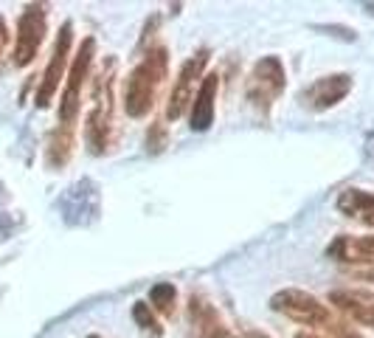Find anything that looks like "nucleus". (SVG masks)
Masks as SVG:
<instances>
[{
	"label": "nucleus",
	"instance_id": "4be33fe9",
	"mask_svg": "<svg viewBox=\"0 0 374 338\" xmlns=\"http://www.w3.org/2000/svg\"><path fill=\"white\" fill-rule=\"evenodd\" d=\"M293 338H327V335H315V332H295Z\"/></svg>",
	"mask_w": 374,
	"mask_h": 338
},
{
	"label": "nucleus",
	"instance_id": "5701e85b",
	"mask_svg": "<svg viewBox=\"0 0 374 338\" xmlns=\"http://www.w3.org/2000/svg\"><path fill=\"white\" fill-rule=\"evenodd\" d=\"M251 338H270V335H265V332H251Z\"/></svg>",
	"mask_w": 374,
	"mask_h": 338
},
{
	"label": "nucleus",
	"instance_id": "423d86ee",
	"mask_svg": "<svg viewBox=\"0 0 374 338\" xmlns=\"http://www.w3.org/2000/svg\"><path fill=\"white\" fill-rule=\"evenodd\" d=\"M205 65H208V51H205V48H200L197 54H192V56L180 65L178 79H175V88H172L169 102H166V118H169V121L183 118L186 110L192 107L194 93H197L194 88H200V82H203Z\"/></svg>",
	"mask_w": 374,
	"mask_h": 338
},
{
	"label": "nucleus",
	"instance_id": "7ed1b4c3",
	"mask_svg": "<svg viewBox=\"0 0 374 338\" xmlns=\"http://www.w3.org/2000/svg\"><path fill=\"white\" fill-rule=\"evenodd\" d=\"M284 88H287L284 62L270 54V56H262L254 65V71L248 77V85H245V96L259 113H267L273 107V102L284 93Z\"/></svg>",
	"mask_w": 374,
	"mask_h": 338
},
{
	"label": "nucleus",
	"instance_id": "dca6fc26",
	"mask_svg": "<svg viewBox=\"0 0 374 338\" xmlns=\"http://www.w3.org/2000/svg\"><path fill=\"white\" fill-rule=\"evenodd\" d=\"M149 302H153V307L164 316H169L175 310V302H178V291L172 282H158L153 285V291H149Z\"/></svg>",
	"mask_w": 374,
	"mask_h": 338
},
{
	"label": "nucleus",
	"instance_id": "6e6552de",
	"mask_svg": "<svg viewBox=\"0 0 374 338\" xmlns=\"http://www.w3.org/2000/svg\"><path fill=\"white\" fill-rule=\"evenodd\" d=\"M352 91V77L349 74H329V77H318L313 85L302 88L298 93V105L307 110H329L338 102H343Z\"/></svg>",
	"mask_w": 374,
	"mask_h": 338
},
{
	"label": "nucleus",
	"instance_id": "412c9836",
	"mask_svg": "<svg viewBox=\"0 0 374 338\" xmlns=\"http://www.w3.org/2000/svg\"><path fill=\"white\" fill-rule=\"evenodd\" d=\"M6 34H9V31H6V23L0 20V51H3V45H6Z\"/></svg>",
	"mask_w": 374,
	"mask_h": 338
},
{
	"label": "nucleus",
	"instance_id": "6ab92c4d",
	"mask_svg": "<svg viewBox=\"0 0 374 338\" xmlns=\"http://www.w3.org/2000/svg\"><path fill=\"white\" fill-rule=\"evenodd\" d=\"M363 155H366V164L374 169V124L371 130L366 132V144H363Z\"/></svg>",
	"mask_w": 374,
	"mask_h": 338
},
{
	"label": "nucleus",
	"instance_id": "f3484780",
	"mask_svg": "<svg viewBox=\"0 0 374 338\" xmlns=\"http://www.w3.org/2000/svg\"><path fill=\"white\" fill-rule=\"evenodd\" d=\"M132 318H135V324H138L141 330H149L153 335H161V324H158L153 307H149L146 302H135V305H132Z\"/></svg>",
	"mask_w": 374,
	"mask_h": 338
},
{
	"label": "nucleus",
	"instance_id": "4468645a",
	"mask_svg": "<svg viewBox=\"0 0 374 338\" xmlns=\"http://www.w3.org/2000/svg\"><path fill=\"white\" fill-rule=\"evenodd\" d=\"M338 212L366 229H374V192L366 189H343L338 194Z\"/></svg>",
	"mask_w": 374,
	"mask_h": 338
},
{
	"label": "nucleus",
	"instance_id": "1a4fd4ad",
	"mask_svg": "<svg viewBox=\"0 0 374 338\" xmlns=\"http://www.w3.org/2000/svg\"><path fill=\"white\" fill-rule=\"evenodd\" d=\"M42 37H45V6L40 3H31L20 23H17V43H15V65H29L40 45H42Z\"/></svg>",
	"mask_w": 374,
	"mask_h": 338
},
{
	"label": "nucleus",
	"instance_id": "aec40b11",
	"mask_svg": "<svg viewBox=\"0 0 374 338\" xmlns=\"http://www.w3.org/2000/svg\"><path fill=\"white\" fill-rule=\"evenodd\" d=\"M352 277H354V279H363V282H374V265L352 268Z\"/></svg>",
	"mask_w": 374,
	"mask_h": 338
},
{
	"label": "nucleus",
	"instance_id": "a211bd4d",
	"mask_svg": "<svg viewBox=\"0 0 374 338\" xmlns=\"http://www.w3.org/2000/svg\"><path fill=\"white\" fill-rule=\"evenodd\" d=\"M164 147H166V124L155 121L146 132V150L149 153H161Z\"/></svg>",
	"mask_w": 374,
	"mask_h": 338
},
{
	"label": "nucleus",
	"instance_id": "b1692460",
	"mask_svg": "<svg viewBox=\"0 0 374 338\" xmlns=\"http://www.w3.org/2000/svg\"><path fill=\"white\" fill-rule=\"evenodd\" d=\"M91 338H99V335H91Z\"/></svg>",
	"mask_w": 374,
	"mask_h": 338
},
{
	"label": "nucleus",
	"instance_id": "f8f14e48",
	"mask_svg": "<svg viewBox=\"0 0 374 338\" xmlns=\"http://www.w3.org/2000/svg\"><path fill=\"white\" fill-rule=\"evenodd\" d=\"M189 318H192V324H194L200 338H240L226 321H222L217 307L208 299H203V296L192 293V299H189Z\"/></svg>",
	"mask_w": 374,
	"mask_h": 338
},
{
	"label": "nucleus",
	"instance_id": "20e7f679",
	"mask_svg": "<svg viewBox=\"0 0 374 338\" xmlns=\"http://www.w3.org/2000/svg\"><path fill=\"white\" fill-rule=\"evenodd\" d=\"M270 307L276 313L287 316L290 321H298V324H304V327H321L324 330L335 318L332 307H327L321 299H315L307 291H298V288H284V291L273 293Z\"/></svg>",
	"mask_w": 374,
	"mask_h": 338
},
{
	"label": "nucleus",
	"instance_id": "0eeeda50",
	"mask_svg": "<svg viewBox=\"0 0 374 338\" xmlns=\"http://www.w3.org/2000/svg\"><path fill=\"white\" fill-rule=\"evenodd\" d=\"M70 43H73V26L62 23L59 37H56L54 51H51V59H48V68H45L42 85L37 91V107H48L54 93L59 91V82H62V77L68 71V59H70Z\"/></svg>",
	"mask_w": 374,
	"mask_h": 338
},
{
	"label": "nucleus",
	"instance_id": "39448f33",
	"mask_svg": "<svg viewBox=\"0 0 374 338\" xmlns=\"http://www.w3.org/2000/svg\"><path fill=\"white\" fill-rule=\"evenodd\" d=\"M93 56H96V40L88 37L79 48V54L73 56L70 68H68V85H65V93H62V102H59V124L62 127H73L79 116V107H82V85L91 74V65H93Z\"/></svg>",
	"mask_w": 374,
	"mask_h": 338
},
{
	"label": "nucleus",
	"instance_id": "f257e3e1",
	"mask_svg": "<svg viewBox=\"0 0 374 338\" xmlns=\"http://www.w3.org/2000/svg\"><path fill=\"white\" fill-rule=\"evenodd\" d=\"M166 74H169V51L164 45H153L124 82V110L130 118H143L153 113Z\"/></svg>",
	"mask_w": 374,
	"mask_h": 338
},
{
	"label": "nucleus",
	"instance_id": "2eb2a0df",
	"mask_svg": "<svg viewBox=\"0 0 374 338\" xmlns=\"http://www.w3.org/2000/svg\"><path fill=\"white\" fill-rule=\"evenodd\" d=\"M73 153V127H56L51 141H48V164L51 167H65Z\"/></svg>",
	"mask_w": 374,
	"mask_h": 338
},
{
	"label": "nucleus",
	"instance_id": "9d476101",
	"mask_svg": "<svg viewBox=\"0 0 374 338\" xmlns=\"http://www.w3.org/2000/svg\"><path fill=\"white\" fill-rule=\"evenodd\" d=\"M329 305L343 313L346 318L374 327V291H363V288H335L329 291Z\"/></svg>",
	"mask_w": 374,
	"mask_h": 338
},
{
	"label": "nucleus",
	"instance_id": "9b49d317",
	"mask_svg": "<svg viewBox=\"0 0 374 338\" xmlns=\"http://www.w3.org/2000/svg\"><path fill=\"white\" fill-rule=\"evenodd\" d=\"M327 256L341 265H352V268L374 265V234H368V237L341 234L327 245Z\"/></svg>",
	"mask_w": 374,
	"mask_h": 338
},
{
	"label": "nucleus",
	"instance_id": "f03ea898",
	"mask_svg": "<svg viewBox=\"0 0 374 338\" xmlns=\"http://www.w3.org/2000/svg\"><path fill=\"white\" fill-rule=\"evenodd\" d=\"M116 59H107L102 71L93 77V93H91V113L85 124V141L93 155L110 153L116 141Z\"/></svg>",
	"mask_w": 374,
	"mask_h": 338
},
{
	"label": "nucleus",
	"instance_id": "ddd939ff",
	"mask_svg": "<svg viewBox=\"0 0 374 338\" xmlns=\"http://www.w3.org/2000/svg\"><path fill=\"white\" fill-rule=\"evenodd\" d=\"M217 91H219V77L217 74H205L197 93H194V102L189 107V127L194 132H205L211 124H214V110H217Z\"/></svg>",
	"mask_w": 374,
	"mask_h": 338
}]
</instances>
